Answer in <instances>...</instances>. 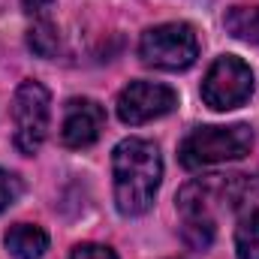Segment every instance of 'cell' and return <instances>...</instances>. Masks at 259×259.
I'll list each match as a JSON object with an SVG mask.
<instances>
[{
  "instance_id": "6da1fadb",
  "label": "cell",
  "mask_w": 259,
  "mask_h": 259,
  "mask_svg": "<svg viewBox=\"0 0 259 259\" xmlns=\"http://www.w3.org/2000/svg\"><path fill=\"white\" fill-rule=\"evenodd\" d=\"M244 190V175H208L184 184L175 199L178 214L184 220V241L196 250L208 247L217 232V217L238 208Z\"/></svg>"
},
{
  "instance_id": "7a4b0ae2",
  "label": "cell",
  "mask_w": 259,
  "mask_h": 259,
  "mask_svg": "<svg viewBox=\"0 0 259 259\" xmlns=\"http://www.w3.org/2000/svg\"><path fill=\"white\" fill-rule=\"evenodd\" d=\"M115 175V205L124 217H139L154 205L163 181V160L154 142L124 139L112 154Z\"/></svg>"
},
{
  "instance_id": "3957f363",
  "label": "cell",
  "mask_w": 259,
  "mask_h": 259,
  "mask_svg": "<svg viewBox=\"0 0 259 259\" xmlns=\"http://www.w3.org/2000/svg\"><path fill=\"white\" fill-rule=\"evenodd\" d=\"M253 148V130L247 124H232V127H199L193 130L181 148L178 160L184 169H205L229 160L247 157Z\"/></svg>"
},
{
  "instance_id": "277c9868",
  "label": "cell",
  "mask_w": 259,
  "mask_h": 259,
  "mask_svg": "<svg viewBox=\"0 0 259 259\" xmlns=\"http://www.w3.org/2000/svg\"><path fill=\"white\" fill-rule=\"evenodd\" d=\"M139 58L145 66L178 72V69H187L199 58V39H196L193 27L184 21L157 24V27H148L142 33Z\"/></svg>"
},
{
  "instance_id": "5b68a950",
  "label": "cell",
  "mask_w": 259,
  "mask_h": 259,
  "mask_svg": "<svg viewBox=\"0 0 259 259\" xmlns=\"http://www.w3.org/2000/svg\"><path fill=\"white\" fill-rule=\"evenodd\" d=\"M12 121H15V148L21 154H36L49 136L52 124V100L39 81H21L12 100Z\"/></svg>"
},
{
  "instance_id": "8992f818",
  "label": "cell",
  "mask_w": 259,
  "mask_h": 259,
  "mask_svg": "<svg viewBox=\"0 0 259 259\" xmlns=\"http://www.w3.org/2000/svg\"><path fill=\"white\" fill-rule=\"evenodd\" d=\"M250 94H253V72L235 55L217 58L202 78V100L214 112L238 109L250 100Z\"/></svg>"
},
{
  "instance_id": "52a82bcc",
  "label": "cell",
  "mask_w": 259,
  "mask_h": 259,
  "mask_svg": "<svg viewBox=\"0 0 259 259\" xmlns=\"http://www.w3.org/2000/svg\"><path fill=\"white\" fill-rule=\"evenodd\" d=\"M175 106H178V94L169 84L133 81L118 97V118L130 127H139V124H148V121L169 115Z\"/></svg>"
},
{
  "instance_id": "ba28073f",
  "label": "cell",
  "mask_w": 259,
  "mask_h": 259,
  "mask_svg": "<svg viewBox=\"0 0 259 259\" xmlns=\"http://www.w3.org/2000/svg\"><path fill=\"white\" fill-rule=\"evenodd\" d=\"M106 127V109L97 100L88 97H75L66 103L64 112V127H61V139L66 148H88L100 139V133Z\"/></svg>"
},
{
  "instance_id": "9c48e42d",
  "label": "cell",
  "mask_w": 259,
  "mask_h": 259,
  "mask_svg": "<svg viewBox=\"0 0 259 259\" xmlns=\"http://www.w3.org/2000/svg\"><path fill=\"white\" fill-rule=\"evenodd\" d=\"M3 244H6V250L15 259H39L49 250V235H46L42 226L15 223V226H9V232L3 235Z\"/></svg>"
},
{
  "instance_id": "30bf717a",
  "label": "cell",
  "mask_w": 259,
  "mask_h": 259,
  "mask_svg": "<svg viewBox=\"0 0 259 259\" xmlns=\"http://www.w3.org/2000/svg\"><path fill=\"white\" fill-rule=\"evenodd\" d=\"M226 27H229L232 36L259 46V6H253V9H250V6H235V9H229Z\"/></svg>"
},
{
  "instance_id": "8fae6325",
  "label": "cell",
  "mask_w": 259,
  "mask_h": 259,
  "mask_svg": "<svg viewBox=\"0 0 259 259\" xmlns=\"http://www.w3.org/2000/svg\"><path fill=\"white\" fill-rule=\"evenodd\" d=\"M27 46L39 55V58H55L58 49H61V36H58V27L49 21V18H39L30 33H27Z\"/></svg>"
},
{
  "instance_id": "7c38bea8",
  "label": "cell",
  "mask_w": 259,
  "mask_h": 259,
  "mask_svg": "<svg viewBox=\"0 0 259 259\" xmlns=\"http://www.w3.org/2000/svg\"><path fill=\"white\" fill-rule=\"evenodd\" d=\"M235 253L238 259H259V211L244 217L235 229Z\"/></svg>"
},
{
  "instance_id": "4fadbf2b",
  "label": "cell",
  "mask_w": 259,
  "mask_h": 259,
  "mask_svg": "<svg viewBox=\"0 0 259 259\" xmlns=\"http://www.w3.org/2000/svg\"><path fill=\"white\" fill-rule=\"evenodd\" d=\"M21 196V181L12 175V172H6V169H0V214L15 202Z\"/></svg>"
},
{
  "instance_id": "5bb4252c",
  "label": "cell",
  "mask_w": 259,
  "mask_h": 259,
  "mask_svg": "<svg viewBox=\"0 0 259 259\" xmlns=\"http://www.w3.org/2000/svg\"><path fill=\"white\" fill-rule=\"evenodd\" d=\"M69 259H118V253L106 244H78Z\"/></svg>"
},
{
  "instance_id": "9a60e30c",
  "label": "cell",
  "mask_w": 259,
  "mask_h": 259,
  "mask_svg": "<svg viewBox=\"0 0 259 259\" xmlns=\"http://www.w3.org/2000/svg\"><path fill=\"white\" fill-rule=\"evenodd\" d=\"M21 3H24V12L36 18H46V12L55 6V0H21Z\"/></svg>"
}]
</instances>
